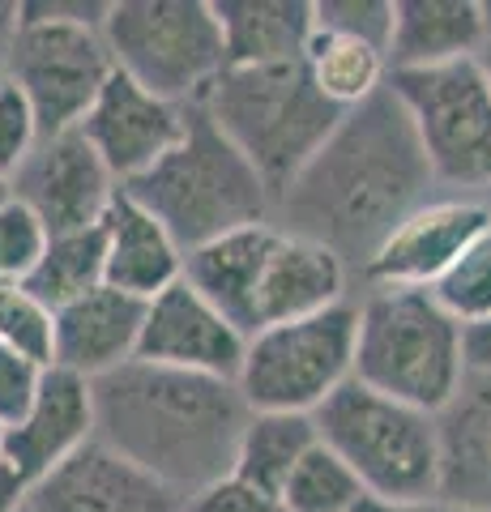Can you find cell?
Here are the masks:
<instances>
[{
    "label": "cell",
    "instance_id": "obj_25",
    "mask_svg": "<svg viewBox=\"0 0 491 512\" xmlns=\"http://www.w3.org/2000/svg\"><path fill=\"white\" fill-rule=\"evenodd\" d=\"M316 444H321V431H316L312 414H257L252 410L244 440H240V457H235V474L257 491H265L269 500H278L295 466Z\"/></svg>",
    "mask_w": 491,
    "mask_h": 512
},
{
    "label": "cell",
    "instance_id": "obj_5",
    "mask_svg": "<svg viewBox=\"0 0 491 512\" xmlns=\"http://www.w3.org/2000/svg\"><path fill=\"white\" fill-rule=\"evenodd\" d=\"M466 376V329L440 308L432 291L380 286L363 295L355 338L359 384L393 402L440 414Z\"/></svg>",
    "mask_w": 491,
    "mask_h": 512
},
{
    "label": "cell",
    "instance_id": "obj_45",
    "mask_svg": "<svg viewBox=\"0 0 491 512\" xmlns=\"http://www.w3.org/2000/svg\"><path fill=\"white\" fill-rule=\"evenodd\" d=\"M26 512H30V508H26Z\"/></svg>",
    "mask_w": 491,
    "mask_h": 512
},
{
    "label": "cell",
    "instance_id": "obj_31",
    "mask_svg": "<svg viewBox=\"0 0 491 512\" xmlns=\"http://www.w3.org/2000/svg\"><path fill=\"white\" fill-rule=\"evenodd\" d=\"M47 248L43 222L26 210L22 201H9L0 210V286L5 282H26L30 269L39 265Z\"/></svg>",
    "mask_w": 491,
    "mask_h": 512
},
{
    "label": "cell",
    "instance_id": "obj_27",
    "mask_svg": "<svg viewBox=\"0 0 491 512\" xmlns=\"http://www.w3.org/2000/svg\"><path fill=\"white\" fill-rule=\"evenodd\" d=\"M363 504H368V491H363L355 470L325 444H316L299 461L278 495L282 512H359Z\"/></svg>",
    "mask_w": 491,
    "mask_h": 512
},
{
    "label": "cell",
    "instance_id": "obj_6",
    "mask_svg": "<svg viewBox=\"0 0 491 512\" xmlns=\"http://www.w3.org/2000/svg\"><path fill=\"white\" fill-rule=\"evenodd\" d=\"M321 444L355 470L368 500H432L436 495V414L346 380L312 414Z\"/></svg>",
    "mask_w": 491,
    "mask_h": 512
},
{
    "label": "cell",
    "instance_id": "obj_11",
    "mask_svg": "<svg viewBox=\"0 0 491 512\" xmlns=\"http://www.w3.org/2000/svg\"><path fill=\"white\" fill-rule=\"evenodd\" d=\"M487 231V197H479V192H436L432 201L393 227V235L376 248L368 269H363V282H368V291H380V286L432 291Z\"/></svg>",
    "mask_w": 491,
    "mask_h": 512
},
{
    "label": "cell",
    "instance_id": "obj_18",
    "mask_svg": "<svg viewBox=\"0 0 491 512\" xmlns=\"http://www.w3.org/2000/svg\"><path fill=\"white\" fill-rule=\"evenodd\" d=\"M436 500L457 512H491V376L470 372L436 414Z\"/></svg>",
    "mask_w": 491,
    "mask_h": 512
},
{
    "label": "cell",
    "instance_id": "obj_22",
    "mask_svg": "<svg viewBox=\"0 0 491 512\" xmlns=\"http://www.w3.org/2000/svg\"><path fill=\"white\" fill-rule=\"evenodd\" d=\"M103 231H107V286L150 303L154 295H163L167 286L184 278L188 252L124 188L103 218Z\"/></svg>",
    "mask_w": 491,
    "mask_h": 512
},
{
    "label": "cell",
    "instance_id": "obj_40",
    "mask_svg": "<svg viewBox=\"0 0 491 512\" xmlns=\"http://www.w3.org/2000/svg\"><path fill=\"white\" fill-rule=\"evenodd\" d=\"M13 201V188H9V180H0V210Z\"/></svg>",
    "mask_w": 491,
    "mask_h": 512
},
{
    "label": "cell",
    "instance_id": "obj_10",
    "mask_svg": "<svg viewBox=\"0 0 491 512\" xmlns=\"http://www.w3.org/2000/svg\"><path fill=\"white\" fill-rule=\"evenodd\" d=\"M393 94L410 111L419 146L432 163L440 192L491 188V86L474 60L445 69L389 73Z\"/></svg>",
    "mask_w": 491,
    "mask_h": 512
},
{
    "label": "cell",
    "instance_id": "obj_15",
    "mask_svg": "<svg viewBox=\"0 0 491 512\" xmlns=\"http://www.w3.org/2000/svg\"><path fill=\"white\" fill-rule=\"evenodd\" d=\"M30 512H188V500L158 483L107 444L90 440L82 453L30 487Z\"/></svg>",
    "mask_w": 491,
    "mask_h": 512
},
{
    "label": "cell",
    "instance_id": "obj_30",
    "mask_svg": "<svg viewBox=\"0 0 491 512\" xmlns=\"http://www.w3.org/2000/svg\"><path fill=\"white\" fill-rule=\"evenodd\" d=\"M398 0H316V26L380 47L389 56Z\"/></svg>",
    "mask_w": 491,
    "mask_h": 512
},
{
    "label": "cell",
    "instance_id": "obj_19",
    "mask_svg": "<svg viewBox=\"0 0 491 512\" xmlns=\"http://www.w3.org/2000/svg\"><path fill=\"white\" fill-rule=\"evenodd\" d=\"M346 286H351V269L342 265V256L278 227L257 286V333L338 308L346 303Z\"/></svg>",
    "mask_w": 491,
    "mask_h": 512
},
{
    "label": "cell",
    "instance_id": "obj_9",
    "mask_svg": "<svg viewBox=\"0 0 491 512\" xmlns=\"http://www.w3.org/2000/svg\"><path fill=\"white\" fill-rule=\"evenodd\" d=\"M112 73L116 60L107 52L103 22L52 18L22 0V26L5 56V77L30 99L43 137L82 128Z\"/></svg>",
    "mask_w": 491,
    "mask_h": 512
},
{
    "label": "cell",
    "instance_id": "obj_4",
    "mask_svg": "<svg viewBox=\"0 0 491 512\" xmlns=\"http://www.w3.org/2000/svg\"><path fill=\"white\" fill-rule=\"evenodd\" d=\"M197 107L257 167L274 201L346 116L312 86L304 60L265 64V69H223Z\"/></svg>",
    "mask_w": 491,
    "mask_h": 512
},
{
    "label": "cell",
    "instance_id": "obj_38",
    "mask_svg": "<svg viewBox=\"0 0 491 512\" xmlns=\"http://www.w3.org/2000/svg\"><path fill=\"white\" fill-rule=\"evenodd\" d=\"M363 512H457V508H449L445 500H398V504H385V500H368L363 504Z\"/></svg>",
    "mask_w": 491,
    "mask_h": 512
},
{
    "label": "cell",
    "instance_id": "obj_33",
    "mask_svg": "<svg viewBox=\"0 0 491 512\" xmlns=\"http://www.w3.org/2000/svg\"><path fill=\"white\" fill-rule=\"evenodd\" d=\"M43 376L47 367L18 355V350L0 346V427H18L30 406H35V397L43 389Z\"/></svg>",
    "mask_w": 491,
    "mask_h": 512
},
{
    "label": "cell",
    "instance_id": "obj_21",
    "mask_svg": "<svg viewBox=\"0 0 491 512\" xmlns=\"http://www.w3.org/2000/svg\"><path fill=\"white\" fill-rule=\"evenodd\" d=\"M274 235V222H257V227L231 231L184 256V282L210 299L244 338L257 333V286Z\"/></svg>",
    "mask_w": 491,
    "mask_h": 512
},
{
    "label": "cell",
    "instance_id": "obj_12",
    "mask_svg": "<svg viewBox=\"0 0 491 512\" xmlns=\"http://www.w3.org/2000/svg\"><path fill=\"white\" fill-rule=\"evenodd\" d=\"M9 188L13 201H22L43 222L47 235L99 227L120 197V180L107 171V163L86 141L82 128L39 137L35 154L22 163Z\"/></svg>",
    "mask_w": 491,
    "mask_h": 512
},
{
    "label": "cell",
    "instance_id": "obj_42",
    "mask_svg": "<svg viewBox=\"0 0 491 512\" xmlns=\"http://www.w3.org/2000/svg\"><path fill=\"white\" fill-rule=\"evenodd\" d=\"M487 210H491V188H487Z\"/></svg>",
    "mask_w": 491,
    "mask_h": 512
},
{
    "label": "cell",
    "instance_id": "obj_35",
    "mask_svg": "<svg viewBox=\"0 0 491 512\" xmlns=\"http://www.w3.org/2000/svg\"><path fill=\"white\" fill-rule=\"evenodd\" d=\"M466 367L470 372L491 376V320L466 329Z\"/></svg>",
    "mask_w": 491,
    "mask_h": 512
},
{
    "label": "cell",
    "instance_id": "obj_43",
    "mask_svg": "<svg viewBox=\"0 0 491 512\" xmlns=\"http://www.w3.org/2000/svg\"><path fill=\"white\" fill-rule=\"evenodd\" d=\"M0 82H5V69H0Z\"/></svg>",
    "mask_w": 491,
    "mask_h": 512
},
{
    "label": "cell",
    "instance_id": "obj_37",
    "mask_svg": "<svg viewBox=\"0 0 491 512\" xmlns=\"http://www.w3.org/2000/svg\"><path fill=\"white\" fill-rule=\"evenodd\" d=\"M18 26H22V0H0V69H5V56L13 39H18Z\"/></svg>",
    "mask_w": 491,
    "mask_h": 512
},
{
    "label": "cell",
    "instance_id": "obj_1",
    "mask_svg": "<svg viewBox=\"0 0 491 512\" xmlns=\"http://www.w3.org/2000/svg\"><path fill=\"white\" fill-rule=\"evenodd\" d=\"M436 192L410 111L385 86L363 107L346 111L334 137L274 201V227L312 239L342 256L351 274H363L393 227Z\"/></svg>",
    "mask_w": 491,
    "mask_h": 512
},
{
    "label": "cell",
    "instance_id": "obj_7",
    "mask_svg": "<svg viewBox=\"0 0 491 512\" xmlns=\"http://www.w3.org/2000/svg\"><path fill=\"white\" fill-rule=\"evenodd\" d=\"M103 39L124 77L180 107H197L227 69L214 0H116Z\"/></svg>",
    "mask_w": 491,
    "mask_h": 512
},
{
    "label": "cell",
    "instance_id": "obj_14",
    "mask_svg": "<svg viewBox=\"0 0 491 512\" xmlns=\"http://www.w3.org/2000/svg\"><path fill=\"white\" fill-rule=\"evenodd\" d=\"M188 111L193 107L158 99L116 69L82 120V133L124 188L180 146V137L188 133Z\"/></svg>",
    "mask_w": 491,
    "mask_h": 512
},
{
    "label": "cell",
    "instance_id": "obj_39",
    "mask_svg": "<svg viewBox=\"0 0 491 512\" xmlns=\"http://www.w3.org/2000/svg\"><path fill=\"white\" fill-rule=\"evenodd\" d=\"M474 64L483 69V77H487V86H491V35H487V43L479 47V56H474Z\"/></svg>",
    "mask_w": 491,
    "mask_h": 512
},
{
    "label": "cell",
    "instance_id": "obj_29",
    "mask_svg": "<svg viewBox=\"0 0 491 512\" xmlns=\"http://www.w3.org/2000/svg\"><path fill=\"white\" fill-rule=\"evenodd\" d=\"M0 346L18 350V355L52 367L56 350V312L26 291L22 282L0 286Z\"/></svg>",
    "mask_w": 491,
    "mask_h": 512
},
{
    "label": "cell",
    "instance_id": "obj_24",
    "mask_svg": "<svg viewBox=\"0 0 491 512\" xmlns=\"http://www.w3.org/2000/svg\"><path fill=\"white\" fill-rule=\"evenodd\" d=\"M304 69L312 77V86L338 111H355L389 86V56L380 47L338 35V30H321V26L312 30Z\"/></svg>",
    "mask_w": 491,
    "mask_h": 512
},
{
    "label": "cell",
    "instance_id": "obj_20",
    "mask_svg": "<svg viewBox=\"0 0 491 512\" xmlns=\"http://www.w3.org/2000/svg\"><path fill=\"white\" fill-rule=\"evenodd\" d=\"M487 35L491 5H479V0H398L389 73H419L474 60Z\"/></svg>",
    "mask_w": 491,
    "mask_h": 512
},
{
    "label": "cell",
    "instance_id": "obj_13",
    "mask_svg": "<svg viewBox=\"0 0 491 512\" xmlns=\"http://www.w3.org/2000/svg\"><path fill=\"white\" fill-rule=\"evenodd\" d=\"M248 355V338L184 278L146 303V329H141L137 359L180 372L240 380Z\"/></svg>",
    "mask_w": 491,
    "mask_h": 512
},
{
    "label": "cell",
    "instance_id": "obj_28",
    "mask_svg": "<svg viewBox=\"0 0 491 512\" xmlns=\"http://www.w3.org/2000/svg\"><path fill=\"white\" fill-rule=\"evenodd\" d=\"M432 295L462 329L491 320V231L466 248L462 261L432 286Z\"/></svg>",
    "mask_w": 491,
    "mask_h": 512
},
{
    "label": "cell",
    "instance_id": "obj_23",
    "mask_svg": "<svg viewBox=\"0 0 491 512\" xmlns=\"http://www.w3.org/2000/svg\"><path fill=\"white\" fill-rule=\"evenodd\" d=\"M227 69L299 64L316 30V0H214Z\"/></svg>",
    "mask_w": 491,
    "mask_h": 512
},
{
    "label": "cell",
    "instance_id": "obj_16",
    "mask_svg": "<svg viewBox=\"0 0 491 512\" xmlns=\"http://www.w3.org/2000/svg\"><path fill=\"white\" fill-rule=\"evenodd\" d=\"M94 440V384L65 372V367H47L43 389L35 397L30 414L5 431V453L30 487L60 470L69 457H77Z\"/></svg>",
    "mask_w": 491,
    "mask_h": 512
},
{
    "label": "cell",
    "instance_id": "obj_32",
    "mask_svg": "<svg viewBox=\"0 0 491 512\" xmlns=\"http://www.w3.org/2000/svg\"><path fill=\"white\" fill-rule=\"evenodd\" d=\"M39 120L30 99L5 77L0 82V180H13L39 146Z\"/></svg>",
    "mask_w": 491,
    "mask_h": 512
},
{
    "label": "cell",
    "instance_id": "obj_41",
    "mask_svg": "<svg viewBox=\"0 0 491 512\" xmlns=\"http://www.w3.org/2000/svg\"><path fill=\"white\" fill-rule=\"evenodd\" d=\"M0 453H5V427H0Z\"/></svg>",
    "mask_w": 491,
    "mask_h": 512
},
{
    "label": "cell",
    "instance_id": "obj_36",
    "mask_svg": "<svg viewBox=\"0 0 491 512\" xmlns=\"http://www.w3.org/2000/svg\"><path fill=\"white\" fill-rule=\"evenodd\" d=\"M26 500H30V483L9 461H0V512H26Z\"/></svg>",
    "mask_w": 491,
    "mask_h": 512
},
{
    "label": "cell",
    "instance_id": "obj_44",
    "mask_svg": "<svg viewBox=\"0 0 491 512\" xmlns=\"http://www.w3.org/2000/svg\"><path fill=\"white\" fill-rule=\"evenodd\" d=\"M359 512H363V508H359Z\"/></svg>",
    "mask_w": 491,
    "mask_h": 512
},
{
    "label": "cell",
    "instance_id": "obj_3",
    "mask_svg": "<svg viewBox=\"0 0 491 512\" xmlns=\"http://www.w3.org/2000/svg\"><path fill=\"white\" fill-rule=\"evenodd\" d=\"M124 192L163 222L184 252L257 222H274V192L201 107L188 111L180 146L124 184Z\"/></svg>",
    "mask_w": 491,
    "mask_h": 512
},
{
    "label": "cell",
    "instance_id": "obj_34",
    "mask_svg": "<svg viewBox=\"0 0 491 512\" xmlns=\"http://www.w3.org/2000/svg\"><path fill=\"white\" fill-rule=\"evenodd\" d=\"M188 512H282V508H278V500H269L265 491L244 483L240 474H227L205 491L188 495Z\"/></svg>",
    "mask_w": 491,
    "mask_h": 512
},
{
    "label": "cell",
    "instance_id": "obj_8",
    "mask_svg": "<svg viewBox=\"0 0 491 512\" xmlns=\"http://www.w3.org/2000/svg\"><path fill=\"white\" fill-rule=\"evenodd\" d=\"M359 303H338L308 320L269 325L248 338L240 393L257 414H316L355 380Z\"/></svg>",
    "mask_w": 491,
    "mask_h": 512
},
{
    "label": "cell",
    "instance_id": "obj_2",
    "mask_svg": "<svg viewBox=\"0 0 491 512\" xmlns=\"http://www.w3.org/2000/svg\"><path fill=\"white\" fill-rule=\"evenodd\" d=\"M252 406L240 384L133 359L94 380V440L188 495L235 474Z\"/></svg>",
    "mask_w": 491,
    "mask_h": 512
},
{
    "label": "cell",
    "instance_id": "obj_26",
    "mask_svg": "<svg viewBox=\"0 0 491 512\" xmlns=\"http://www.w3.org/2000/svg\"><path fill=\"white\" fill-rule=\"evenodd\" d=\"M22 286L52 312L69 308L73 299L107 286V231H103V222L99 227L65 231V235H47L39 265L30 269V278Z\"/></svg>",
    "mask_w": 491,
    "mask_h": 512
},
{
    "label": "cell",
    "instance_id": "obj_17",
    "mask_svg": "<svg viewBox=\"0 0 491 512\" xmlns=\"http://www.w3.org/2000/svg\"><path fill=\"white\" fill-rule=\"evenodd\" d=\"M141 329H146V299L99 286L56 312L52 367H65L94 384L137 359Z\"/></svg>",
    "mask_w": 491,
    "mask_h": 512
}]
</instances>
